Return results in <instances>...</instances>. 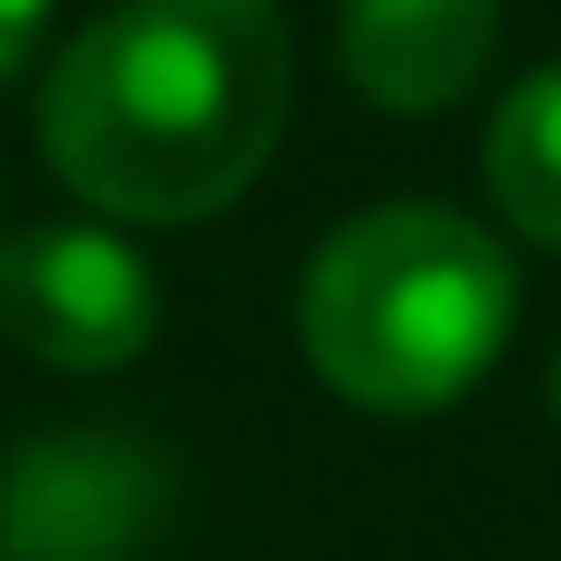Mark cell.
<instances>
[{"instance_id": "6da1fadb", "label": "cell", "mask_w": 561, "mask_h": 561, "mask_svg": "<svg viewBox=\"0 0 561 561\" xmlns=\"http://www.w3.org/2000/svg\"><path fill=\"white\" fill-rule=\"evenodd\" d=\"M290 113V28L272 0H113L47 76L57 179L122 225H197L253 187Z\"/></svg>"}, {"instance_id": "7a4b0ae2", "label": "cell", "mask_w": 561, "mask_h": 561, "mask_svg": "<svg viewBox=\"0 0 561 561\" xmlns=\"http://www.w3.org/2000/svg\"><path fill=\"white\" fill-rule=\"evenodd\" d=\"M515 328V262L449 206H375L337 225L300 280V346L356 412H440Z\"/></svg>"}, {"instance_id": "3957f363", "label": "cell", "mask_w": 561, "mask_h": 561, "mask_svg": "<svg viewBox=\"0 0 561 561\" xmlns=\"http://www.w3.org/2000/svg\"><path fill=\"white\" fill-rule=\"evenodd\" d=\"M0 328L57 375H113L160 328V280L103 225H47L0 253Z\"/></svg>"}, {"instance_id": "277c9868", "label": "cell", "mask_w": 561, "mask_h": 561, "mask_svg": "<svg viewBox=\"0 0 561 561\" xmlns=\"http://www.w3.org/2000/svg\"><path fill=\"white\" fill-rule=\"evenodd\" d=\"M160 459L131 440H38L0 486L10 561H131L160 524Z\"/></svg>"}, {"instance_id": "5b68a950", "label": "cell", "mask_w": 561, "mask_h": 561, "mask_svg": "<svg viewBox=\"0 0 561 561\" xmlns=\"http://www.w3.org/2000/svg\"><path fill=\"white\" fill-rule=\"evenodd\" d=\"M496 0H346L337 57L383 113H440L486 76Z\"/></svg>"}, {"instance_id": "8992f818", "label": "cell", "mask_w": 561, "mask_h": 561, "mask_svg": "<svg viewBox=\"0 0 561 561\" xmlns=\"http://www.w3.org/2000/svg\"><path fill=\"white\" fill-rule=\"evenodd\" d=\"M486 197L534 243H561V66L524 76L486 122Z\"/></svg>"}, {"instance_id": "52a82bcc", "label": "cell", "mask_w": 561, "mask_h": 561, "mask_svg": "<svg viewBox=\"0 0 561 561\" xmlns=\"http://www.w3.org/2000/svg\"><path fill=\"white\" fill-rule=\"evenodd\" d=\"M38 38H47V0H0V84L38 57Z\"/></svg>"}, {"instance_id": "ba28073f", "label": "cell", "mask_w": 561, "mask_h": 561, "mask_svg": "<svg viewBox=\"0 0 561 561\" xmlns=\"http://www.w3.org/2000/svg\"><path fill=\"white\" fill-rule=\"evenodd\" d=\"M552 421H561V356H552Z\"/></svg>"}]
</instances>
